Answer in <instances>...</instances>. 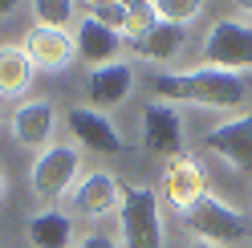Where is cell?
Listing matches in <instances>:
<instances>
[{
	"instance_id": "cell-13",
	"label": "cell",
	"mask_w": 252,
	"mask_h": 248,
	"mask_svg": "<svg viewBox=\"0 0 252 248\" xmlns=\"http://www.w3.org/2000/svg\"><path fill=\"white\" fill-rule=\"evenodd\" d=\"M130 94H134V69L126 65V61L90 69V77H86V98H90L94 110H102V114L114 110V106H122Z\"/></svg>"
},
{
	"instance_id": "cell-6",
	"label": "cell",
	"mask_w": 252,
	"mask_h": 248,
	"mask_svg": "<svg viewBox=\"0 0 252 248\" xmlns=\"http://www.w3.org/2000/svg\"><path fill=\"white\" fill-rule=\"evenodd\" d=\"M138 143L143 151L159 155V159H179L183 155V118L171 102H147L143 118H138Z\"/></svg>"
},
{
	"instance_id": "cell-22",
	"label": "cell",
	"mask_w": 252,
	"mask_h": 248,
	"mask_svg": "<svg viewBox=\"0 0 252 248\" xmlns=\"http://www.w3.org/2000/svg\"><path fill=\"white\" fill-rule=\"evenodd\" d=\"M73 248H122V240H118V236H106V232H94V236L77 240Z\"/></svg>"
},
{
	"instance_id": "cell-10",
	"label": "cell",
	"mask_w": 252,
	"mask_h": 248,
	"mask_svg": "<svg viewBox=\"0 0 252 248\" xmlns=\"http://www.w3.org/2000/svg\"><path fill=\"white\" fill-rule=\"evenodd\" d=\"M163 191L171 199V208H179L183 216L191 212L199 199L208 195V175H203L199 159H191V155L167 159V167H163Z\"/></svg>"
},
{
	"instance_id": "cell-25",
	"label": "cell",
	"mask_w": 252,
	"mask_h": 248,
	"mask_svg": "<svg viewBox=\"0 0 252 248\" xmlns=\"http://www.w3.org/2000/svg\"><path fill=\"white\" fill-rule=\"evenodd\" d=\"M240 17H252V0H244V4H240Z\"/></svg>"
},
{
	"instance_id": "cell-4",
	"label": "cell",
	"mask_w": 252,
	"mask_h": 248,
	"mask_svg": "<svg viewBox=\"0 0 252 248\" xmlns=\"http://www.w3.org/2000/svg\"><path fill=\"white\" fill-rule=\"evenodd\" d=\"M183 224L191 228L203 244H216V248H228V244H236V240L248 236V216L236 208V204H228V199L212 195V191L183 216Z\"/></svg>"
},
{
	"instance_id": "cell-1",
	"label": "cell",
	"mask_w": 252,
	"mask_h": 248,
	"mask_svg": "<svg viewBox=\"0 0 252 248\" xmlns=\"http://www.w3.org/2000/svg\"><path fill=\"white\" fill-rule=\"evenodd\" d=\"M155 102H191V106H208V110H244L248 106V82L244 73H228V69H187V73H155Z\"/></svg>"
},
{
	"instance_id": "cell-14",
	"label": "cell",
	"mask_w": 252,
	"mask_h": 248,
	"mask_svg": "<svg viewBox=\"0 0 252 248\" xmlns=\"http://www.w3.org/2000/svg\"><path fill=\"white\" fill-rule=\"evenodd\" d=\"M73 49H77V57H82L90 69L114 65V61H118V53H122V33H114V29L98 25L94 17H86V21H77Z\"/></svg>"
},
{
	"instance_id": "cell-26",
	"label": "cell",
	"mask_w": 252,
	"mask_h": 248,
	"mask_svg": "<svg viewBox=\"0 0 252 248\" xmlns=\"http://www.w3.org/2000/svg\"><path fill=\"white\" fill-rule=\"evenodd\" d=\"M191 248H216V244H203V240H195V244H191Z\"/></svg>"
},
{
	"instance_id": "cell-2",
	"label": "cell",
	"mask_w": 252,
	"mask_h": 248,
	"mask_svg": "<svg viewBox=\"0 0 252 248\" xmlns=\"http://www.w3.org/2000/svg\"><path fill=\"white\" fill-rule=\"evenodd\" d=\"M118 232L126 248H163V216L159 195L143 183H126L118 204Z\"/></svg>"
},
{
	"instance_id": "cell-23",
	"label": "cell",
	"mask_w": 252,
	"mask_h": 248,
	"mask_svg": "<svg viewBox=\"0 0 252 248\" xmlns=\"http://www.w3.org/2000/svg\"><path fill=\"white\" fill-rule=\"evenodd\" d=\"M8 12H17V0H0V17H8Z\"/></svg>"
},
{
	"instance_id": "cell-19",
	"label": "cell",
	"mask_w": 252,
	"mask_h": 248,
	"mask_svg": "<svg viewBox=\"0 0 252 248\" xmlns=\"http://www.w3.org/2000/svg\"><path fill=\"white\" fill-rule=\"evenodd\" d=\"M73 12H77L73 0H33V17L45 29H69Z\"/></svg>"
},
{
	"instance_id": "cell-3",
	"label": "cell",
	"mask_w": 252,
	"mask_h": 248,
	"mask_svg": "<svg viewBox=\"0 0 252 248\" xmlns=\"http://www.w3.org/2000/svg\"><path fill=\"white\" fill-rule=\"evenodd\" d=\"M77 179H82V147H65V143H53L49 151H41L33 159V171H29L33 195L45 204L65 199L77 187Z\"/></svg>"
},
{
	"instance_id": "cell-15",
	"label": "cell",
	"mask_w": 252,
	"mask_h": 248,
	"mask_svg": "<svg viewBox=\"0 0 252 248\" xmlns=\"http://www.w3.org/2000/svg\"><path fill=\"white\" fill-rule=\"evenodd\" d=\"M183 45H187V29H175V25L159 21L151 33L122 37V53H134L143 61H171V57L183 53Z\"/></svg>"
},
{
	"instance_id": "cell-5",
	"label": "cell",
	"mask_w": 252,
	"mask_h": 248,
	"mask_svg": "<svg viewBox=\"0 0 252 248\" xmlns=\"http://www.w3.org/2000/svg\"><path fill=\"white\" fill-rule=\"evenodd\" d=\"M199 53H203V65H212V69H228V73L252 69V25L236 21V17L216 21L203 33Z\"/></svg>"
},
{
	"instance_id": "cell-27",
	"label": "cell",
	"mask_w": 252,
	"mask_h": 248,
	"mask_svg": "<svg viewBox=\"0 0 252 248\" xmlns=\"http://www.w3.org/2000/svg\"><path fill=\"white\" fill-rule=\"evenodd\" d=\"M0 118H4V114H0Z\"/></svg>"
},
{
	"instance_id": "cell-12",
	"label": "cell",
	"mask_w": 252,
	"mask_h": 248,
	"mask_svg": "<svg viewBox=\"0 0 252 248\" xmlns=\"http://www.w3.org/2000/svg\"><path fill=\"white\" fill-rule=\"evenodd\" d=\"M69 130L77 138V147L82 151H98V155H122V134L114 130V122H110L102 110H94V106H73L65 114Z\"/></svg>"
},
{
	"instance_id": "cell-20",
	"label": "cell",
	"mask_w": 252,
	"mask_h": 248,
	"mask_svg": "<svg viewBox=\"0 0 252 248\" xmlns=\"http://www.w3.org/2000/svg\"><path fill=\"white\" fill-rule=\"evenodd\" d=\"M155 25H159V8H155V0H130V4H126V37L151 33Z\"/></svg>"
},
{
	"instance_id": "cell-17",
	"label": "cell",
	"mask_w": 252,
	"mask_h": 248,
	"mask_svg": "<svg viewBox=\"0 0 252 248\" xmlns=\"http://www.w3.org/2000/svg\"><path fill=\"white\" fill-rule=\"evenodd\" d=\"M33 61L21 45H0V102L25 98L29 86H33Z\"/></svg>"
},
{
	"instance_id": "cell-21",
	"label": "cell",
	"mask_w": 252,
	"mask_h": 248,
	"mask_svg": "<svg viewBox=\"0 0 252 248\" xmlns=\"http://www.w3.org/2000/svg\"><path fill=\"white\" fill-rule=\"evenodd\" d=\"M86 12H90L98 25H106V29H114V33L126 37V4H118V0H94Z\"/></svg>"
},
{
	"instance_id": "cell-24",
	"label": "cell",
	"mask_w": 252,
	"mask_h": 248,
	"mask_svg": "<svg viewBox=\"0 0 252 248\" xmlns=\"http://www.w3.org/2000/svg\"><path fill=\"white\" fill-rule=\"evenodd\" d=\"M8 199V179H4V171H0V204Z\"/></svg>"
},
{
	"instance_id": "cell-8",
	"label": "cell",
	"mask_w": 252,
	"mask_h": 248,
	"mask_svg": "<svg viewBox=\"0 0 252 248\" xmlns=\"http://www.w3.org/2000/svg\"><path fill=\"white\" fill-rule=\"evenodd\" d=\"M21 49L29 53L33 69H45V73H65L73 61H77V49H73V33H69V29L33 25V29L25 33Z\"/></svg>"
},
{
	"instance_id": "cell-16",
	"label": "cell",
	"mask_w": 252,
	"mask_h": 248,
	"mask_svg": "<svg viewBox=\"0 0 252 248\" xmlns=\"http://www.w3.org/2000/svg\"><path fill=\"white\" fill-rule=\"evenodd\" d=\"M25 236L33 248H73V216L61 208H45L37 216H29Z\"/></svg>"
},
{
	"instance_id": "cell-7",
	"label": "cell",
	"mask_w": 252,
	"mask_h": 248,
	"mask_svg": "<svg viewBox=\"0 0 252 248\" xmlns=\"http://www.w3.org/2000/svg\"><path fill=\"white\" fill-rule=\"evenodd\" d=\"M203 147L216 159H224L232 171L252 175V114H240V118H228L220 126H212L203 134Z\"/></svg>"
},
{
	"instance_id": "cell-9",
	"label": "cell",
	"mask_w": 252,
	"mask_h": 248,
	"mask_svg": "<svg viewBox=\"0 0 252 248\" xmlns=\"http://www.w3.org/2000/svg\"><path fill=\"white\" fill-rule=\"evenodd\" d=\"M8 130H12V138H17L21 147H29V151H49V147H53V130H57L53 102H45V98L21 102L17 110H12V118H8Z\"/></svg>"
},
{
	"instance_id": "cell-18",
	"label": "cell",
	"mask_w": 252,
	"mask_h": 248,
	"mask_svg": "<svg viewBox=\"0 0 252 248\" xmlns=\"http://www.w3.org/2000/svg\"><path fill=\"white\" fill-rule=\"evenodd\" d=\"M159 21H167V25H175V29H191V25H199V17H203V4L199 0H159Z\"/></svg>"
},
{
	"instance_id": "cell-11",
	"label": "cell",
	"mask_w": 252,
	"mask_h": 248,
	"mask_svg": "<svg viewBox=\"0 0 252 248\" xmlns=\"http://www.w3.org/2000/svg\"><path fill=\"white\" fill-rule=\"evenodd\" d=\"M118 204H122V183L110 171H90V175L77 179V187L69 191V208L77 216H90V220L118 212Z\"/></svg>"
}]
</instances>
